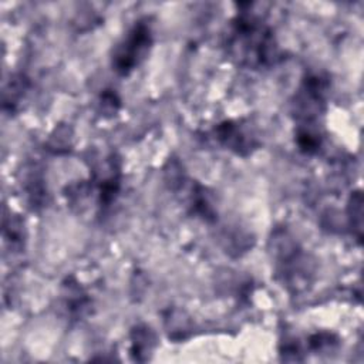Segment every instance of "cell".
Here are the masks:
<instances>
[{"instance_id":"11","label":"cell","mask_w":364,"mask_h":364,"mask_svg":"<svg viewBox=\"0 0 364 364\" xmlns=\"http://www.w3.org/2000/svg\"><path fill=\"white\" fill-rule=\"evenodd\" d=\"M361 193L360 192H355L351 199H350V203H348V219H350V225L357 229V236L361 237Z\"/></svg>"},{"instance_id":"7","label":"cell","mask_w":364,"mask_h":364,"mask_svg":"<svg viewBox=\"0 0 364 364\" xmlns=\"http://www.w3.org/2000/svg\"><path fill=\"white\" fill-rule=\"evenodd\" d=\"M64 304L70 316L75 318L82 317L90 306V300L85 291L75 282H68L64 284Z\"/></svg>"},{"instance_id":"1","label":"cell","mask_w":364,"mask_h":364,"mask_svg":"<svg viewBox=\"0 0 364 364\" xmlns=\"http://www.w3.org/2000/svg\"><path fill=\"white\" fill-rule=\"evenodd\" d=\"M229 54L249 68L269 67L279 58L273 31L253 13L242 11L233 21L228 37Z\"/></svg>"},{"instance_id":"8","label":"cell","mask_w":364,"mask_h":364,"mask_svg":"<svg viewBox=\"0 0 364 364\" xmlns=\"http://www.w3.org/2000/svg\"><path fill=\"white\" fill-rule=\"evenodd\" d=\"M296 142L299 149L304 154H316L321 146V135L314 124H300L296 132Z\"/></svg>"},{"instance_id":"3","label":"cell","mask_w":364,"mask_h":364,"mask_svg":"<svg viewBox=\"0 0 364 364\" xmlns=\"http://www.w3.org/2000/svg\"><path fill=\"white\" fill-rule=\"evenodd\" d=\"M274 256L277 260V272L283 277V283L294 290L306 287L309 280L307 259L290 237L280 235L274 239Z\"/></svg>"},{"instance_id":"4","label":"cell","mask_w":364,"mask_h":364,"mask_svg":"<svg viewBox=\"0 0 364 364\" xmlns=\"http://www.w3.org/2000/svg\"><path fill=\"white\" fill-rule=\"evenodd\" d=\"M328 92V81L323 74L306 75L294 97V114L301 124H313L324 108Z\"/></svg>"},{"instance_id":"2","label":"cell","mask_w":364,"mask_h":364,"mask_svg":"<svg viewBox=\"0 0 364 364\" xmlns=\"http://www.w3.org/2000/svg\"><path fill=\"white\" fill-rule=\"evenodd\" d=\"M152 46V28L146 18L138 20L112 50L111 64L119 75H128L146 57Z\"/></svg>"},{"instance_id":"9","label":"cell","mask_w":364,"mask_h":364,"mask_svg":"<svg viewBox=\"0 0 364 364\" xmlns=\"http://www.w3.org/2000/svg\"><path fill=\"white\" fill-rule=\"evenodd\" d=\"M26 88H27V81L23 75L13 77L9 88H6L4 91V105L10 104L13 109L18 104V101L23 98Z\"/></svg>"},{"instance_id":"10","label":"cell","mask_w":364,"mask_h":364,"mask_svg":"<svg viewBox=\"0 0 364 364\" xmlns=\"http://www.w3.org/2000/svg\"><path fill=\"white\" fill-rule=\"evenodd\" d=\"M337 344H338V338L331 333H316L309 338V347L316 353L333 350Z\"/></svg>"},{"instance_id":"12","label":"cell","mask_w":364,"mask_h":364,"mask_svg":"<svg viewBox=\"0 0 364 364\" xmlns=\"http://www.w3.org/2000/svg\"><path fill=\"white\" fill-rule=\"evenodd\" d=\"M100 105H101V109H102L104 112L114 114V112L118 109L119 98L117 97V94H115V92H112L111 90H107L105 92H102V94H101Z\"/></svg>"},{"instance_id":"5","label":"cell","mask_w":364,"mask_h":364,"mask_svg":"<svg viewBox=\"0 0 364 364\" xmlns=\"http://www.w3.org/2000/svg\"><path fill=\"white\" fill-rule=\"evenodd\" d=\"M215 138L220 145L237 155H247L256 146V138L240 122L225 121L215 128Z\"/></svg>"},{"instance_id":"6","label":"cell","mask_w":364,"mask_h":364,"mask_svg":"<svg viewBox=\"0 0 364 364\" xmlns=\"http://www.w3.org/2000/svg\"><path fill=\"white\" fill-rule=\"evenodd\" d=\"M155 343V334L148 326H136L131 331V355L136 361L148 360Z\"/></svg>"}]
</instances>
